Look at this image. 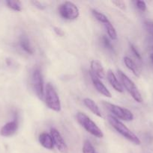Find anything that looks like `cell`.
<instances>
[{"label": "cell", "instance_id": "cell-9", "mask_svg": "<svg viewBox=\"0 0 153 153\" xmlns=\"http://www.w3.org/2000/svg\"><path fill=\"white\" fill-rule=\"evenodd\" d=\"M90 76H91L92 82L93 85L95 88V89L97 90L98 92L100 93V94H102L104 97H108V98H111L112 95H111L110 92L108 91L107 88L105 87V85L102 83L101 81L97 77V76H94L92 73H90Z\"/></svg>", "mask_w": 153, "mask_h": 153}, {"label": "cell", "instance_id": "cell-16", "mask_svg": "<svg viewBox=\"0 0 153 153\" xmlns=\"http://www.w3.org/2000/svg\"><path fill=\"white\" fill-rule=\"evenodd\" d=\"M124 63L125 64V66L127 67V68L128 70H130L132 73H134V75H135L136 76L139 77L140 76V72L138 70L137 66L136 65L134 61L132 59H130L128 57H124Z\"/></svg>", "mask_w": 153, "mask_h": 153}, {"label": "cell", "instance_id": "cell-3", "mask_svg": "<svg viewBox=\"0 0 153 153\" xmlns=\"http://www.w3.org/2000/svg\"><path fill=\"white\" fill-rule=\"evenodd\" d=\"M45 91V102L46 106L51 110L56 112L61 111V102L58 94L50 83H47Z\"/></svg>", "mask_w": 153, "mask_h": 153}, {"label": "cell", "instance_id": "cell-22", "mask_svg": "<svg viewBox=\"0 0 153 153\" xmlns=\"http://www.w3.org/2000/svg\"><path fill=\"white\" fill-rule=\"evenodd\" d=\"M136 4L137 8L141 11H145L146 10V4L145 1L138 0V1H136Z\"/></svg>", "mask_w": 153, "mask_h": 153}, {"label": "cell", "instance_id": "cell-19", "mask_svg": "<svg viewBox=\"0 0 153 153\" xmlns=\"http://www.w3.org/2000/svg\"><path fill=\"white\" fill-rule=\"evenodd\" d=\"M8 7L9 8L12 9L15 11H20L22 10V5L21 2L20 1H16V0H8L6 1Z\"/></svg>", "mask_w": 153, "mask_h": 153}, {"label": "cell", "instance_id": "cell-15", "mask_svg": "<svg viewBox=\"0 0 153 153\" xmlns=\"http://www.w3.org/2000/svg\"><path fill=\"white\" fill-rule=\"evenodd\" d=\"M20 45L21 48L25 51L26 52H27L28 54L30 55H32L34 51L33 49L32 48L31 45H30L29 40H28V37L25 35H22L20 39Z\"/></svg>", "mask_w": 153, "mask_h": 153}, {"label": "cell", "instance_id": "cell-6", "mask_svg": "<svg viewBox=\"0 0 153 153\" xmlns=\"http://www.w3.org/2000/svg\"><path fill=\"white\" fill-rule=\"evenodd\" d=\"M58 12L62 17L68 20H74L77 19L80 15L79 9L71 1H64L60 4Z\"/></svg>", "mask_w": 153, "mask_h": 153}, {"label": "cell", "instance_id": "cell-2", "mask_svg": "<svg viewBox=\"0 0 153 153\" xmlns=\"http://www.w3.org/2000/svg\"><path fill=\"white\" fill-rule=\"evenodd\" d=\"M76 120L78 123L92 135L98 138H102L104 137V134L100 128L86 114L82 112H78L76 114Z\"/></svg>", "mask_w": 153, "mask_h": 153}, {"label": "cell", "instance_id": "cell-21", "mask_svg": "<svg viewBox=\"0 0 153 153\" xmlns=\"http://www.w3.org/2000/svg\"><path fill=\"white\" fill-rule=\"evenodd\" d=\"M101 40H102V43H103L104 46V47L106 48V49H107L108 50L113 51V46H112L111 42L110 41L109 39H108L106 36L105 35L102 36Z\"/></svg>", "mask_w": 153, "mask_h": 153}, {"label": "cell", "instance_id": "cell-26", "mask_svg": "<svg viewBox=\"0 0 153 153\" xmlns=\"http://www.w3.org/2000/svg\"><path fill=\"white\" fill-rule=\"evenodd\" d=\"M130 49H131L132 52H133L134 55H135V57H136V58H137V59L141 60L140 54L139 52H138V51L136 50V48L134 47V45H132V44H130Z\"/></svg>", "mask_w": 153, "mask_h": 153}, {"label": "cell", "instance_id": "cell-24", "mask_svg": "<svg viewBox=\"0 0 153 153\" xmlns=\"http://www.w3.org/2000/svg\"><path fill=\"white\" fill-rule=\"evenodd\" d=\"M112 4H115L116 7H119L120 9H122V10H124V9L126 8L125 3H124L123 1H120V0H116V1H112Z\"/></svg>", "mask_w": 153, "mask_h": 153}, {"label": "cell", "instance_id": "cell-11", "mask_svg": "<svg viewBox=\"0 0 153 153\" xmlns=\"http://www.w3.org/2000/svg\"><path fill=\"white\" fill-rule=\"evenodd\" d=\"M91 70L92 73L97 76L98 78H100V79H104L106 76V73H105V70L100 63H99L98 61L93 60L91 61Z\"/></svg>", "mask_w": 153, "mask_h": 153}, {"label": "cell", "instance_id": "cell-5", "mask_svg": "<svg viewBox=\"0 0 153 153\" xmlns=\"http://www.w3.org/2000/svg\"><path fill=\"white\" fill-rule=\"evenodd\" d=\"M103 105L106 107V108L110 113L115 116L117 119L122 120L124 121H131L134 119V114L132 112L125 108H122L121 106L112 104V103L103 102Z\"/></svg>", "mask_w": 153, "mask_h": 153}, {"label": "cell", "instance_id": "cell-20", "mask_svg": "<svg viewBox=\"0 0 153 153\" xmlns=\"http://www.w3.org/2000/svg\"><path fill=\"white\" fill-rule=\"evenodd\" d=\"M82 153H97V152L91 142L86 140L84 141L83 146H82Z\"/></svg>", "mask_w": 153, "mask_h": 153}, {"label": "cell", "instance_id": "cell-10", "mask_svg": "<svg viewBox=\"0 0 153 153\" xmlns=\"http://www.w3.org/2000/svg\"><path fill=\"white\" fill-rule=\"evenodd\" d=\"M18 128V124L16 121H10L7 123L2 126L0 130V134L3 137H10L16 131Z\"/></svg>", "mask_w": 153, "mask_h": 153}, {"label": "cell", "instance_id": "cell-12", "mask_svg": "<svg viewBox=\"0 0 153 153\" xmlns=\"http://www.w3.org/2000/svg\"><path fill=\"white\" fill-rule=\"evenodd\" d=\"M106 78H107V80L108 82H109V83L110 84L111 86H112L116 91H118V92L119 93H122L123 91H124L122 86V85L118 81L116 75L114 74V73L111 70H109L107 71V73H106Z\"/></svg>", "mask_w": 153, "mask_h": 153}, {"label": "cell", "instance_id": "cell-13", "mask_svg": "<svg viewBox=\"0 0 153 153\" xmlns=\"http://www.w3.org/2000/svg\"><path fill=\"white\" fill-rule=\"evenodd\" d=\"M38 140L39 143H40V145H41L43 147H44L45 149H52V148H53L54 144L50 134L45 132L41 133V134L39 135Z\"/></svg>", "mask_w": 153, "mask_h": 153}, {"label": "cell", "instance_id": "cell-14", "mask_svg": "<svg viewBox=\"0 0 153 153\" xmlns=\"http://www.w3.org/2000/svg\"><path fill=\"white\" fill-rule=\"evenodd\" d=\"M83 103L94 114H95L96 116L99 117H102V114L100 111V108H99L98 105L94 102V101H93L92 99L89 98H85L83 100Z\"/></svg>", "mask_w": 153, "mask_h": 153}, {"label": "cell", "instance_id": "cell-7", "mask_svg": "<svg viewBox=\"0 0 153 153\" xmlns=\"http://www.w3.org/2000/svg\"><path fill=\"white\" fill-rule=\"evenodd\" d=\"M33 88L39 99L44 98V79L41 73L39 70H34L32 76Z\"/></svg>", "mask_w": 153, "mask_h": 153}, {"label": "cell", "instance_id": "cell-1", "mask_svg": "<svg viewBox=\"0 0 153 153\" xmlns=\"http://www.w3.org/2000/svg\"><path fill=\"white\" fill-rule=\"evenodd\" d=\"M107 120L109 123L113 127L114 129L116 130L121 135H122L124 138L128 140L136 145H140L141 143L139 137L134 132H132L124 123L121 122L118 119L116 118L113 115H108Z\"/></svg>", "mask_w": 153, "mask_h": 153}, {"label": "cell", "instance_id": "cell-8", "mask_svg": "<svg viewBox=\"0 0 153 153\" xmlns=\"http://www.w3.org/2000/svg\"><path fill=\"white\" fill-rule=\"evenodd\" d=\"M50 135L52 137L53 144L55 145L57 149L62 153H65L67 152V145H66L65 142H64V139H63L62 136L61 135L59 131L56 128H51Z\"/></svg>", "mask_w": 153, "mask_h": 153}, {"label": "cell", "instance_id": "cell-25", "mask_svg": "<svg viewBox=\"0 0 153 153\" xmlns=\"http://www.w3.org/2000/svg\"><path fill=\"white\" fill-rule=\"evenodd\" d=\"M32 4H34L37 8L40 9V10H44V9L46 8V6H45L43 3L40 2V1H36V0H34V1H32Z\"/></svg>", "mask_w": 153, "mask_h": 153}, {"label": "cell", "instance_id": "cell-18", "mask_svg": "<svg viewBox=\"0 0 153 153\" xmlns=\"http://www.w3.org/2000/svg\"><path fill=\"white\" fill-rule=\"evenodd\" d=\"M104 26L106 28V31H107V34L110 37V38L112 40H117V33L116 31L115 28L113 27V25L111 24L110 22H109L108 23L104 24Z\"/></svg>", "mask_w": 153, "mask_h": 153}, {"label": "cell", "instance_id": "cell-23", "mask_svg": "<svg viewBox=\"0 0 153 153\" xmlns=\"http://www.w3.org/2000/svg\"><path fill=\"white\" fill-rule=\"evenodd\" d=\"M145 28L146 31L153 37V22H146Z\"/></svg>", "mask_w": 153, "mask_h": 153}, {"label": "cell", "instance_id": "cell-27", "mask_svg": "<svg viewBox=\"0 0 153 153\" xmlns=\"http://www.w3.org/2000/svg\"><path fill=\"white\" fill-rule=\"evenodd\" d=\"M53 31L56 34H57L58 36H60V37H63L64 35V32L62 29H61L58 27H54L53 28Z\"/></svg>", "mask_w": 153, "mask_h": 153}, {"label": "cell", "instance_id": "cell-17", "mask_svg": "<svg viewBox=\"0 0 153 153\" xmlns=\"http://www.w3.org/2000/svg\"><path fill=\"white\" fill-rule=\"evenodd\" d=\"M92 13L93 16H94V18H95L97 20L102 22L104 25L106 23H108V22H110L109 19H108L107 16H106V15H104V13H102L101 12L98 11V10H95V9H92Z\"/></svg>", "mask_w": 153, "mask_h": 153}, {"label": "cell", "instance_id": "cell-28", "mask_svg": "<svg viewBox=\"0 0 153 153\" xmlns=\"http://www.w3.org/2000/svg\"><path fill=\"white\" fill-rule=\"evenodd\" d=\"M150 59H151L152 62V64H153V53H152L151 55H150Z\"/></svg>", "mask_w": 153, "mask_h": 153}, {"label": "cell", "instance_id": "cell-4", "mask_svg": "<svg viewBox=\"0 0 153 153\" xmlns=\"http://www.w3.org/2000/svg\"><path fill=\"white\" fill-rule=\"evenodd\" d=\"M118 75L119 77L120 80H121L123 86L127 90L128 92L130 94L132 98L137 102L141 103L142 102V96H141L140 93L138 91V88L134 83L133 81L131 79H129L122 71L121 70H118Z\"/></svg>", "mask_w": 153, "mask_h": 153}]
</instances>
